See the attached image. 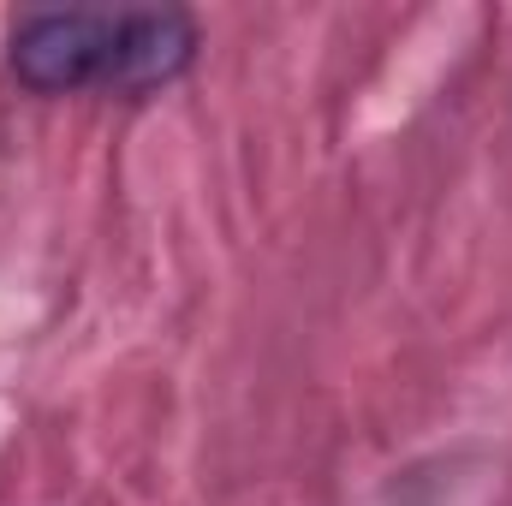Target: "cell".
Masks as SVG:
<instances>
[{"instance_id": "obj_1", "label": "cell", "mask_w": 512, "mask_h": 506, "mask_svg": "<svg viewBox=\"0 0 512 506\" xmlns=\"http://www.w3.org/2000/svg\"><path fill=\"white\" fill-rule=\"evenodd\" d=\"M114 18L96 6H60V12H24L6 42V66L30 96H72L102 90L108 54H114Z\"/></svg>"}, {"instance_id": "obj_2", "label": "cell", "mask_w": 512, "mask_h": 506, "mask_svg": "<svg viewBox=\"0 0 512 506\" xmlns=\"http://www.w3.org/2000/svg\"><path fill=\"white\" fill-rule=\"evenodd\" d=\"M203 36L197 18L179 6H143V12H120L114 18V54H108V78L102 90L120 102H143L161 96L167 84H179L197 60Z\"/></svg>"}]
</instances>
